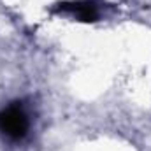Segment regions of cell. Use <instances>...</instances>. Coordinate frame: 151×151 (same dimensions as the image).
I'll use <instances>...</instances> for the list:
<instances>
[{"label":"cell","mask_w":151,"mask_h":151,"mask_svg":"<svg viewBox=\"0 0 151 151\" xmlns=\"http://www.w3.org/2000/svg\"><path fill=\"white\" fill-rule=\"evenodd\" d=\"M0 132L12 141H19L27 135L28 118L19 106H9L0 111Z\"/></svg>","instance_id":"cell-1"},{"label":"cell","mask_w":151,"mask_h":151,"mask_svg":"<svg viewBox=\"0 0 151 151\" xmlns=\"http://www.w3.org/2000/svg\"><path fill=\"white\" fill-rule=\"evenodd\" d=\"M62 11L74 12L81 21H97V18H99L97 5H93L90 0H86V2H76V4H63Z\"/></svg>","instance_id":"cell-2"}]
</instances>
